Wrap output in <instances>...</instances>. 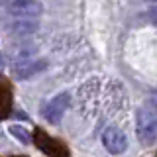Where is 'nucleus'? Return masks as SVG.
Here are the masks:
<instances>
[{"label": "nucleus", "mask_w": 157, "mask_h": 157, "mask_svg": "<svg viewBox=\"0 0 157 157\" xmlns=\"http://www.w3.org/2000/svg\"><path fill=\"white\" fill-rule=\"evenodd\" d=\"M47 67V63L43 59H20V61L12 63V75L18 81H26V78L41 73Z\"/></svg>", "instance_id": "obj_4"}, {"label": "nucleus", "mask_w": 157, "mask_h": 157, "mask_svg": "<svg viewBox=\"0 0 157 157\" xmlns=\"http://www.w3.org/2000/svg\"><path fill=\"white\" fill-rule=\"evenodd\" d=\"M102 144H104L106 151L112 155H120L128 149V137L126 134L116 126H110L102 132Z\"/></svg>", "instance_id": "obj_3"}, {"label": "nucleus", "mask_w": 157, "mask_h": 157, "mask_svg": "<svg viewBox=\"0 0 157 157\" xmlns=\"http://www.w3.org/2000/svg\"><path fill=\"white\" fill-rule=\"evenodd\" d=\"M12 112V94L8 85H2V118H8Z\"/></svg>", "instance_id": "obj_8"}, {"label": "nucleus", "mask_w": 157, "mask_h": 157, "mask_svg": "<svg viewBox=\"0 0 157 157\" xmlns=\"http://www.w3.org/2000/svg\"><path fill=\"white\" fill-rule=\"evenodd\" d=\"M10 134L16 137V140H20L22 144H29V134L26 132V128H22V126H12V128H10Z\"/></svg>", "instance_id": "obj_9"}, {"label": "nucleus", "mask_w": 157, "mask_h": 157, "mask_svg": "<svg viewBox=\"0 0 157 157\" xmlns=\"http://www.w3.org/2000/svg\"><path fill=\"white\" fill-rule=\"evenodd\" d=\"M153 102H155V110H157V96H155V100H153Z\"/></svg>", "instance_id": "obj_11"}, {"label": "nucleus", "mask_w": 157, "mask_h": 157, "mask_svg": "<svg viewBox=\"0 0 157 157\" xmlns=\"http://www.w3.org/2000/svg\"><path fill=\"white\" fill-rule=\"evenodd\" d=\"M136 122H137V128H136L137 140L144 145H151L157 140V112L141 108L136 114Z\"/></svg>", "instance_id": "obj_1"}, {"label": "nucleus", "mask_w": 157, "mask_h": 157, "mask_svg": "<svg viewBox=\"0 0 157 157\" xmlns=\"http://www.w3.org/2000/svg\"><path fill=\"white\" fill-rule=\"evenodd\" d=\"M33 144L37 145V149L41 151V153H45L47 157H69V149L67 145L63 144L61 140H55V137H51L49 134H45L43 130H37L33 132Z\"/></svg>", "instance_id": "obj_2"}, {"label": "nucleus", "mask_w": 157, "mask_h": 157, "mask_svg": "<svg viewBox=\"0 0 157 157\" xmlns=\"http://www.w3.org/2000/svg\"><path fill=\"white\" fill-rule=\"evenodd\" d=\"M149 20L157 26V8H151V10H149Z\"/></svg>", "instance_id": "obj_10"}, {"label": "nucleus", "mask_w": 157, "mask_h": 157, "mask_svg": "<svg viewBox=\"0 0 157 157\" xmlns=\"http://www.w3.org/2000/svg\"><path fill=\"white\" fill-rule=\"evenodd\" d=\"M37 28H39V24L36 20H29V18L14 20V22L8 26L10 33H14V36H32V33L37 32Z\"/></svg>", "instance_id": "obj_7"}, {"label": "nucleus", "mask_w": 157, "mask_h": 157, "mask_svg": "<svg viewBox=\"0 0 157 157\" xmlns=\"http://www.w3.org/2000/svg\"><path fill=\"white\" fill-rule=\"evenodd\" d=\"M69 102H71V96H69L67 92L57 94L53 100H49L45 104V108H43V116H45V120L51 122V124H57V122L63 118V114L67 112Z\"/></svg>", "instance_id": "obj_6"}, {"label": "nucleus", "mask_w": 157, "mask_h": 157, "mask_svg": "<svg viewBox=\"0 0 157 157\" xmlns=\"http://www.w3.org/2000/svg\"><path fill=\"white\" fill-rule=\"evenodd\" d=\"M8 12L18 18H36L43 14V4L39 0H12L8 4Z\"/></svg>", "instance_id": "obj_5"}]
</instances>
